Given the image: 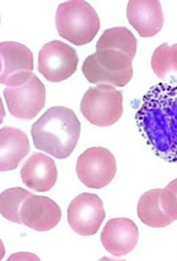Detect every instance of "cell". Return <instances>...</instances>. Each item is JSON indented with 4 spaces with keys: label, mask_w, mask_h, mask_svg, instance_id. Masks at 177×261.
<instances>
[{
    "label": "cell",
    "mask_w": 177,
    "mask_h": 261,
    "mask_svg": "<svg viewBox=\"0 0 177 261\" xmlns=\"http://www.w3.org/2000/svg\"><path fill=\"white\" fill-rule=\"evenodd\" d=\"M135 121L154 154L177 163V83L161 82L143 96Z\"/></svg>",
    "instance_id": "obj_1"
},
{
    "label": "cell",
    "mask_w": 177,
    "mask_h": 261,
    "mask_svg": "<svg viewBox=\"0 0 177 261\" xmlns=\"http://www.w3.org/2000/svg\"><path fill=\"white\" fill-rule=\"evenodd\" d=\"M81 134V123L71 109H49L31 127L36 148L56 159H67L74 151Z\"/></svg>",
    "instance_id": "obj_2"
},
{
    "label": "cell",
    "mask_w": 177,
    "mask_h": 261,
    "mask_svg": "<svg viewBox=\"0 0 177 261\" xmlns=\"http://www.w3.org/2000/svg\"><path fill=\"white\" fill-rule=\"evenodd\" d=\"M58 34L75 45L90 43L100 30L97 12L84 0H71L59 5L56 14Z\"/></svg>",
    "instance_id": "obj_3"
},
{
    "label": "cell",
    "mask_w": 177,
    "mask_h": 261,
    "mask_svg": "<svg viewBox=\"0 0 177 261\" xmlns=\"http://www.w3.org/2000/svg\"><path fill=\"white\" fill-rule=\"evenodd\" d=\"M133 60L121 51L102 49L85 59L82 72L90 83L125 87L133 77Z\"/></svg>",
    "instance_id": "obj_4"
},
{
    "label": "cell",
    "mask_w": 177,
    "mask_h": 261,
    "mask_svg": "<svg viewBox=\"0 0 177 261\" xmlns=\"http://www.w3.org/2000/svg\"><path fill=\"white\" fill-rule=\"evenodd\" d=\"M80 109L93 125L111 126L123 114V93L108 84L90 88L82 97Z\"/></svg>",
    "instance_id": "obj_5"
},
{
    "label": "cell",
    "mask_w": 177,
    "mask_h": 261,
    "mask_svg": "<svg viewBox=\"0 0 177 261\" xmlns=\"http://www.w3.org/2000/svg\"><path fill=\"white\" fill-rule=\"evenodd\" d=\"M77 175L83 184L94 189L106 187L116 174V161L108 148L90 147L77 162Z\"/></svg>",
    "instance_id": "obj_6"
},
{
    "label": "cell",
    "mask_w": 177,
    "mask_h": 261,
    "mask_svg": "<svg viewBox=\"0 0 177 261\" xmlns=\"http://www.w3.org/2000/svg\"><path fill=\"white\" fill-rule=\"evenodd\" d=\"M79 64L77 51L59 40L45 43L39 52L38 70L50 82H62L73 74Z\"/></svg>",
    "instance_id": "obj_7"
},
{
    "label": "cell",
    "mask_w": 177,
    "mask_h": 261,
    "mask_svg": "<svg viewBox=\"0 0 177 261\" xmlns=\"http://www.w3.org/2000/svg\"><path fill=\"white\" fill-rule=\"evenodd\" d=\"M2 74L0 83L7 87H20L34 75V55L24 44L6 41L0 43Z\"/></svg>",
    "instance_id": "obj_8"
},
{
    "label": "cell",
    "mask_w": 177,
    "mask_h": 261,
    "mask_svg": "<svg viewBox=\"0 0 177 261\" xmlns=\"http://www.w3.org/2000/svg\"><path fill=\"white\" fill-rule=\"evenodd\" d=\"M4 96L12 116L21 120H32L45 106V87L34 74L23 86L6 88Z\"/></svg>",
    "instance_id": "obj_9"
},
{
    "label": "cell",
    "mask_w": 177,
    "mask_h": 261,
    "mask_svg": "<svg viewBox=\"0 0 177 261\" xmlns=\"http://www.w3.org/2000/svg\"><path fill=\"white\" fill-rule=\"evenodd\" d=\"M106 211L99 196L82 193L71 201L68 207V223L72 230L81 236H93L99 230Z\"/></svg>",
    "instance_id": "obj_10"
},
{
    "label": "cell",
    "mask_w": 177,
    "mask_h": 261,
    "mask_svg": "<svg viewBox=\"0 0 177 261\" xmlns=\"http://www.w3.org/2000/svg\"><path fill=\"white\" fill-rule=\"evenodd\" d=\"M21 223L37 231H48L61 220V210L47 196L31 194L23 201L20 211Z\"/></svg>",
    "instance_id": "obj_11"
},
{
    "label": "cell",
    "mask_w": 177,
    "mask_h": 261,
    "mask_svg": "<svg viewBox=\"0 0 177 261\" xmlns=\"http://www.w3.org/2000/svg\"><path fill=\"white\" fill-rule=\"evenodd\" d=\"M139 241V228L128 218L109 220L101 233V243L114 257L125 256L132 251Z\"/></svg>",
    "instance_id": "obj_12"
},
{
    "label": "cell",
    "mask_w": 177,
    "mask_h": 261,
    "mask_svg": "<svg viewBox=\"0 0 177 261\" xmlns=\"http://www.w3.org/2000/svg\"><path fill=\"white\" fill-rule=\"evenodd\" d=\"M127 17L130 24L144 38L156 36L164 24L162 5L157 0H131Z\"/></svg>",
    "instance_id": "obj_13"
},
{
    "label": "cell",
    "mask_w": 177,
    "mask_h": 261,
    "mask_svg": "<svg viewBox=\"0 0 177 261\" xmlns=\"http://www.w3.org/2000/svg\"><path fill=\"white\" fill-rule=\"evenodd\" d=\"M23 184L36 192H48L56 185L58 171L55 161L42 153H34L26 161L21 171Z\"/></svg>",
    "instance_id": "obj_14"
},
{
    "label": "cell",
    "mask_w": 177,
    "mask_h": 261,
    "mask_svg": "<svg viewBox=\"0 0 177 261\" xmlns=\"http://www.w3.org/2000/svg\"><path fill=\"white\" fill-rule=\"evenodd\" d=\"M30 151L28 136L16 127L0 129V171L16 169Z\"/></svg>",
    "instance_id": "obj_15"
},
{
    "label": "cell",
    "mask_w": 177,
    "mask_h": 261,
    "mask_svg": "<svg viewBox=\"0 0 177 261\" xmlns=\"http://www.w3.org/2000/svg\"><path fill=\"white\" fill-rule=\"evenodd\" d=\"M161 189H150L144 193L137 204V216L143 224L152 228L166 227L173 223L161 206Z\"/></svg>",
    "instance_id": "obj_16"
},
{
    "label": "cell",
    "mask_w": 177,
    "mask_h": 261,
    "mask_svg": "<svg viewBox=\"0 0 177 261\" xmlns=\"http://www.w3.org/2000/svg\"><path fill=\"white\" fill-rule=\"evenodd\" d=\"M152 69L154 73L167 81L166 83H177V43L168 45L163 43L157 47L152 56Z\"/></svg>",
    "instance_id": "obj_17"
},
{
    "label": "cell",
    "mask_w": 177,
    "mask_h": 261,
    "mask_svg": "<svg viewBox=\"0 0 177 261\" xmlns=\"http://www.w3.org/2000/svg\"><path fill=\"white\" fill-rule=\"evenodd\" d=\"M102 49L124 52L133 60L136 55L137 40L128 28H111L104 31L96 42V50Z\"/></svg>",
    "instance_id": "obj_18"
},
{
    "label": "cell",
    "mask_w": 177,
    "mask_h": 261,
    "mask_svg": "<svg viewBox=\"0 0 177 261\" xmlns=\"http://www.w3.org/2000/svg\"><path fill=\"white\" fill-rule=\"evenodd\" d=\"M31 195L27 189L14 187L6 189L0 195V214L3 217L16 224H22L20 211L23 201Z\"/></svg>",
    "instance_id": "obj_19"
},
{
    "label": "cell",
    "mask_w": 177,
    "mask_h": 261,
    "mask_svg": "<svg viewBox=\"0 0 177 261\" xmlns=\"http://www.w3.org/2000/svg\"><path fill=\"white\" fill-rule=\"evenodd\" d=\"M161 206L167 216L173 221L177 220V178L161 189Z\"/></svg>",
    "instance_id": "obj_20"
}]
</instances>
